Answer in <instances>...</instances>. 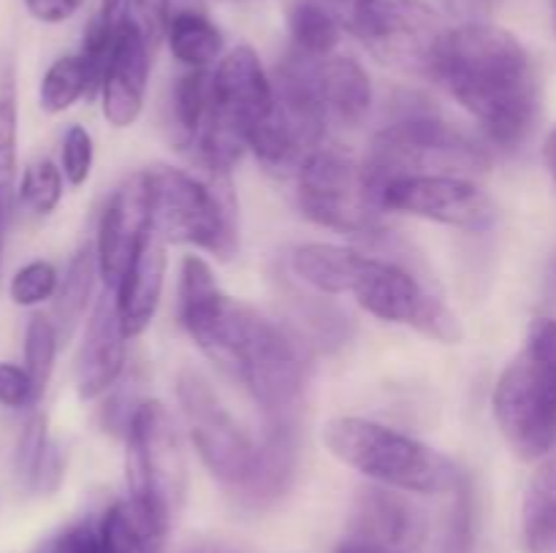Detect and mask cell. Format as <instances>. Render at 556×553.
Listing matches in <instances>:
<instances>
[{
  "instance_id": "1",
  "label": "cell",
  "mask_w": 556,
  "mask_h": 553,
  "mask_svg": "<svg viewBox=\"0 0 556 553\" xmlns=\"http://www.w3.org/2000/svg\"><path fill=\"white\" fill-rule=\"evenodd\" d=\"M179 318L195 345L239 380L269 417L291 415L304 388L293 342L250 304L226 296L199 255L179 271Z\"/></svg>"
},
{
  "instance_id": "2",
  "label": "cell",
  "mask_w": 556,
  "mask_h": 553,
  "mask_svg": "<svg viewBox=\"0 0 556 553\" xmlns=\"http://www.w3.org/2000/svg\"><path fill=\"white\" fill-rule=\"evenodd\" d=\"M434 79L481 123L500 150H516L532 133L541 108L535 63L503 27L470 22L445 38Z\"/></svg>"
},
{
  "instance_id": "3",
  "label": "cell",
  "mask_w": 556,
  "mask_h": 553,
  "mask_svg": "<svg viewBox=\"0 0 556 553\" xmlns=\"http://www.w3.org/2000/svg\"><path fill=\"white\" fill-rule=\"evenodd\" d=\"M407 101L396 117L369 144L364 160L369 184L380 193L386 182L402 177H476L492 163L489 152L465 130L445 123L427 101Z\"/></svg>"
},
{
  "instance_id": "4",
  "label": "cell",
  "mask_w": 556,
  "mask_h": 553,
  "mask_svg": "<svg viewBox=\"0 0 556 553\" xmlns=\"http://www.w3.org/2000/svg\"><path fill=\"white\" fill-rule=\"evenodd\" d=\"M324 442L331 455L378 486L405 493H451L465 475L440 450L367 417H334Z\"/></svg>"
},
{
  "instance_id": "5",
  "label": "cell",
  "mask_w": 556,
  "mask_h": 553,
  "mask_svg": "<svg viewBox=\"0 0 556 553\" xmlns=\"http://www.w3.org/2000/svg\"><path fill=\"white\" fill-rule=\"evenodd\" d=\"M494 417L514 453L546 459L556 448V320L538 318L494 388Z\"/></svg>"
},
{
  "instance_id": "6",
  "label": "cell",
  "mask_w": 556,
  "mask_h": 553,
  "mask_svg": "<svg viewBox=\"0 0 556 553\" xmlns=\"http://www.w3.org/2000/svg\"><path fill=\"white\" fill-rule=\"evenodd\" d=\"M152 204V228L166 242L193 244L220 260L233 258L239 247L237 206L226 177L210 179L188 171L155 166L147 171Z\"/></svg>"
},
{
  "instance_id": "7",
  "label": "cell",
  "mask_w": 556,
  "mask_h": 553,
  "mask_svg": "<svg viewBox=\"0 0 556 553\" xmlns=\"http://www.w3.org/2000/svg\"><path fill=\"white\" fill-rule=\"evenodd\" d=\"M351 27L378 63L432 79L451 33L424 0H353Z\"/></svg>"
},
{
  "instance_id": "8",
  "label": "cell",
  "mask_w": 556,
  "mask_h": 553,
  "mask_svg": "<svg viewBox=\"0 0 556 553\" xmlns=\"http://www.w3.org/2000/svg\"><path fill=\"white\" fill-rule=\"evenodd\" d=\"M125 437H128V455H125L128 497L147 513L172 526L182 507L185 486H188V464L172 415L161 401H141Z\"/></svg>"
},
{
  "instance_id": "9",
  "label": "cell",
  "mask_w": 556,
  "mask_h": 553,
  "mask_svg": "<svg viewBox=\"0 0 556 553\" xmlns=\"http://www.w3.org/2000/svg\"><path fill=\"white\" fill-rule=\"evenodd\" d=\"M299 209L315 226L340 233H375L380 222V201L369 184L364 163L358 166L342 152L318 146L296 171Z\"/></svg>"
},
{
  "instance_id": "10",
  "label": "cell",
  "mask_w": 556,
  "mask_h": 553,
  "mask_svg": "<svg viewBox=\"0 0 556 553\" xmlns=\"http://www.w3.org/2000/svg\"><path fill=\"white\" fill-rule=\"evenodd\" d=\"M351 293L375 318L410 325L434 342L456 345L465 336L459 318L394 258L367 255Z\"/></svg>"
},
{
  "instance_id": "11",
  "label": "cell",
  "mask_w": 556,
  "mask_h": 553,
  "mask_svg": "<svg viewBox=\"0 0 556 553\" xmlns=\"http://www.w3.org/2000/svg\"><path fill=\"white\" fill-rule=\"evenodd\" d=\"M177 399L206 470L231 491L242 486L253 470L258 445L244 434V428L217 399L212 385L193 369H185L177 377Z\"/></svg>"
},
{
  "instance_id": "12",
  "label": "cell",
  "mask_w": 556,
  "mask_h": 553,
  "mask_svg": "<svg viewBox=\"0 0 556 553\" xmlns=\"http://www.w3.org/2000/svg\"><path fill=\"white\" fill-rule=\"evenodd\" d=\"M383 209L405 211L424 220L465 231H481L494 220V204L467 177H402L380 188Z\"/></svg>"
},
{
  "instance_id": "13",
  "label": "cell",
  "mask_w": 556,
  "mask_h": 553,
  "mask_svg": "<svg viewBox=\"0 0 556 553\" xmlns=\"http://www.w3.org/2000/svg\"><path fill=\"white\" fill-rule=\"evenodd\" d=\"M150 228V182H147V171H139L114 190L112 198L103 206L101 222H98V271H101L106 287L114 291L119 285L130 258L136 255L141 239H144V233Z\"/></svg>"
},
{
  "instance_id": "14",
  "label": "cell",
  "mask_w": 556,
  "mask_h": 553,
  "mask_svg": "<svg viewBox=\"0 0 556 553\" xmlns=\"http://www.w3.org/2000/svg\"><path fill=\"white\" fill-rule=\"evenodd\" d=\"M152 49L139 36L130 22L123 16H114V43L112 57H109L106 76H103V117L114 128H128L136 123L144 106L147 76L152 65Z\"/></svg>"
},
{
  "instance_id": "15",
  "label": "cell",
  "mask_w": 556,
  "mask_h": 553,
  "mask_svg": "<svg viewBox=\"0 0 556 553\" xmlns=\"http://www.w3.org/2000/svg\"><path fill=\"white\" fill-rule=\"evenodd\" d=\"M396 488L367 486L358 491L351 515V537L378 542L391 551H416L424 537V515Z\"/></svg>"
},
{
  "instance_id": "16",
  "label": "cell",
  "mask_w": 556,
  "mask_h": 553,
  "mask_svg": "<svg viewBox=\"0 0 556 553\" xmlns=\"http://www.w3.org/2000/svg\"><path fill=\"white\" fill-rule=\"evenodd\" d=\"M125 339L128 336L119 325L117 301L112 296H101L76 358V390L81 399L103 396L117 383L125 366Z\"/></svg>"
},
{
  "instance_id": "17",
  "label": "cell",
  "mask_w": 556,
  "mask_h": 553,
  "mask_svg": "<svg viewBox=\"0 0 556 553\" xmlns=\"http://www.w3.org/2000/svg\"><path fill=\"white\" fill-rule=\"evenodd\" d=\"M166 239L150 228L141 239L139 249L130 258L123 280L114 287V301H117L119 325L125 336H139L150 329L152 318L157 312L163 293V276H166Z\"/></svg>"
},
{
  "instance_id": "18",
  "label": "cell",
  "mask_w": 556,
  "mask_h": 553,
  "mask_svg": "<svg viewBox=\"0 0 556 553\" xmlns=\"http://www.w3.org/2000/svg\"><path fill=\"white\" fill-rule=\"evenodd\" d=\"M304 57L309 90L324 112L326 123L353 125L367 117L372 106V81L353 57Z\"/></svg>"
},
{
  "instance_id": "19",
  "label": "cell",
  "mask_w": 556,
  "mask_h": 553,
  "mask_svg": "<svg viewBox=\"0 0 556 553\" xmlns=\"http://www.w3.org/2000/svg\"><path fill=\"white\" fill-rule=\"evenodd\" d=\"M299 464V432L291 415L271 417L269 432L258 445L248 480L233 488L244 507H269L291 488Z\"/></svg>"
},
{
  "instance_id": "20",
  "label": "cell",
  "mask_w": 556,
  "mask_h": 553,
  "mask_svg": "<svg viewBox=\"0 0 556 553\" xmlns=\"http://www.w3.org/2000/svg\"><path fill=\"white\" fill-rule=\"evenodd\" d=\"M367 253L340 244H302L293 249L291 269L320 293H351Z\"/></svg>"
},
{
  "instance_id": "21",
  "label": "cell",
  "mask_w": 556,
  "mask_h": 553,
  "mask_svg": "<svg viewBox=\"0 0 556 553\" xmlns=\"http://www.w3.org/2000/svg\"><path fill=\"white\" fill-rule=\"evenodd\" d=\"M525 542L530 553H556V455L543 461L527 488Z\"/></svg>"
},
{
  "instance_id": "22",
  "label": "cell",
  "mask_w": 556,
  "mask_h": 553,
  "mask_svg": "<svg viewBox=\"0 0 556 553\" xmlns=\"http://www.w3.org/2000/svg\"><path fill=\"white\" fill-rule=\"evenodd\" d=\"M16 65L11 52H0V211L11 215L16 177Z\"/></svg>"
},
{
  "instance_id": "23",
  "label": "cell",
  "mask_w": 556,
  "mask_h": 553,
  "mask_svg": "<svg viewBox=\"0 0 556 553\" xmlns=\"http://www.w3.org/2000/svg\"><path fill=\"white\" fill-rule=\"evenodd\" d=\"M166 38L174 57L188 65V68H206L223 52V36L215 22H210L201 11L193 9L172 14Z\"/></svg>"
},
{
  "instance_id": "24",
  "label": "cell",
  "mask_w": 556,
  "mask_h": 553,
  "mask_svg": "<svg viewBox=\"0 0 556 553\" xmlns=\"http://www.w3.org/2000/svg\"><path fill=\"white\" fill-rule=\"evenodd\" d=\"M212 103V74L206 68H190L174 85L172 123L179 146H190L201 133Z\"/></svg>"
},
{
  "instance_id": "25",
  "label": "cell",
  "mask_w": 556,
  "mask_h": 553,
  "mask_svg": "<svg viewBox=\"0 0 556 553\" xmlns=\"http://www.w3.org/2000/svg\"><path fill=\"white\" fill-rule=\"evenodd\" d=\"M96 271V247H92V244H85V247L71 258L68 269H65L63 274V282H60L58 293H54V318H58V331H63V336L71 334L76 320L85 312L87 301H90Z\"/></svg>"
},
{
  "instance_id": "26",
  "label": "cell",
  "mask_w": 556,
  "mask_h": 553,
  "mask_svg": "<svg viewBox=\"0 0 556 553\" xmlns=\"http://www.w3.org/2000/svg\"><path fill=\"white\" fill-rule=\"evenodd\" d=\"M288 27L296 43V52L309 54V57H329L331 49L340 43V25L329 9H324L315 0H302L288 14Z\"/></svg>"
},
{
  "instance_id": "27",
  "label": "cell",
  "mask_w": 556,
  "mask_h": 553,
  "mask_svg": "<svg viewBox=\"0 0 556 553\" xmlns=\"http://www.w3.org/2000/svg\"><path fill=\"white\" fill-rule=\"evenodd\" d=\"M92 95V79L81 54H65L54 60L41 81L43 112L60 114L74 106L81 95Z\"/></svg>"
},
{
  "instance_id": "28",
  "label": "cell",
  "mask_w": 556,
  "mask_h": 553,
  "mask_svg": "<svg viewBox=\"0 0 556 553\" xmlns=\"http://www.w3.org/2000/svg\"><path fill=\"white\" fill-rule=\"evenodd\" d=\"M54 352H58V325L47 314H33L25 331V369L33 380L36 399H41L43 388L49 383Z\"/></svg>"
},
{
  "instance_id": "29",
  "label": "cell",
  "mask_w": 556,
  "mask_h": 553,
  "mask_svg": "<svg viewBox=\"0 0 556 553\" xmlns=\"http://www.w3.org/2000/svg\"><path fill=\"white\" fill-rule=\"evenodd\" d=\"M20 193L36 215H49L63 195V177L52 160H36L25 168Z\"/></svg>"
},
{
  "instance_id": "30",
  "label": "cell",
  "mask_w": 556,
  "mask_h": 553,
  "mask_svg": "<svg viewBox=\"0 0 556 553\" xmlns=\"http://www.w3.org/2000/svg\"><path fill=\"white\" fill-rule=\"evenodd\" d=\"M33 553H112L103 537L101 520L87 518L65 526L58 535L43 540Z\"/></svg>"
},
{
  "instance_id": "31",
  "label": "cell",
  "mask_w": 556,
  "mask_h": 553,
  "mask_svg": "<svg viewBox=\"0 0 556 553\" xmlns=\"http://www.w3.org/2000/svg\"><path fill=\"white\" fill-rule=\"evenodd\" d=\"M117 14L139 30V36L144 38L152 52L163 41V36L168 33V22H172L168 0H125Z\"/></svg>"
},
{
  "instance_id": "32",
  "label": "cell",
  "mask_w": 556,
  "mask_h": 553,
  "mask_svg": "<svg viewBox=\"0 0 556 553\" xmlns=\"http://www.w3.org/2000/svg\"><path fill=\"white\" fill-rule=\"evenodd\" d=\"M54 293H58V271L47 260H33L22 266L11 280V298L20 307H36Z\"/></svg>"
},
{
  "instance_id": "33",
  "label": "cell",
  "mask_w": 556,
  "mask_h": 553,
  "mask_svg": "<svg viewBox=\"0 0 556 553\" xmlns=\"http://www.w3.org/2000/svg\"><path fill=\"white\" fill-rule=\"evenodd\" d=\"M451 497L454 504L445 526L443 553H472V493L467 477L456 486V491H451Z\"/></svg>"
},
{
  "instance_id": "34",
  "label": "cell",
  "mask_w": 556,
  "mask_h": 553,
  "mask_svg": "<svg viewBox=\"0 0 556 553\" xmlns=\"http://www.w3.org/2000/svg\"><path fill=\"white\" fill-rule=\"evenodd\" d=\"M47 448V421H43V415H33L25 423V428H22L20 445H16V472H20L22 483L27 488H33V480H36V472L41 466Z\"/></svg>"
},
{
  "instance_id": "35",
  "label": "cell",
  "mask_w": 556,
  "mask_h": 553,
  "mask_svg": "<svg viewBox=\"0 0 556 553\" xmlns=\"http://www.w3.org/2000/svg\"><path fill=\"white\" fill-rule=\"evenodd\" d=\"M92 168V139L81 125H71L63 139V171L71 184H85Z\"/></svg>"
},
{
  "instance_id": "36",
  "label": "cell",
  "mask_w": 556,
  "mask_h": 553,
  "mask_svg": "<svg viewBox=\"0 0 556 553\" xmlns=\"http://www.w3.org/2000/svg\"><path fill=\"white\" fill-rule=\"evenodd\" d=\"M36 390L27 369L14 363H0V404L20 410V407L36 404Z\"/></svg>"
},
{
  "instance_id": "37",
  "label": "cell",
  "mask_w": 556,
  "mask_h": 553,
  "mask_svg": "<svg viewBox=\"0 0 556 553\" xmlns=\"http://www.w3.org/2000/svg\"><path fill=\"white\" fill-rule=\"evenodd\" d=\"M85 0H25V9L30 11L33 20L58 25V22L71 20L81 9Z\"/></svg>"
},
{
  "instance_id": "38",
  "label": "cell",
  "mask_w": 556,
  "mask_h": 553,
  "mask_svg": "<svg viewBox=\"0 0 556 553\" xmlns=\"http://www.w3.org/2000/svg\"><path fill=\"white\" fill-rule=\"evenodd\" d=\"M337 553H400V551H391V548L378 545V542H369L362 540V537H348L337 545Z\"/></svg>"
},
{
  "instance_id": "39",
  "label": "cell",
  "mask_w": 556,
  "mask_h": 553,
  "mask_svg": "<svg viewBox=\"0 0 556 553\" xmlns=\"http://www.w3.org/2000/svg\"><path fill=\"white\" fill-rule=\"evenodd\" d=\"M177 553H237L231 545H223V542H195V545L182 548Z\"/></svg>"
},
{
  "instance_id": "40",
  "label": "cell",
  "mask_w": 556,
  "mask_h": 553,
  "mask_svg": "<svg viewBox=\"0 0 556 553\" xmlns=\"http://www.w3.org/2000/svg\"><path fill=\"white\" fill-rule=\"evenodd\" d=\"M546 163H548V171H552V177L556 182V128L548 133V139H546Z\"/></svg>"
},
{
  "instance_id": "41",
  "label": "cell",
  "mask_w": 556,
  "mask_h": 553,
  "mask_svg": "<svg viewBox=\"0 0 556 553\" xmlns=\"http://www.w3.org/2000/svg\"><path fill=\"white\" fill-rule=\"evenodd\" d=\"M125 0H101V14L109 16V20H114L117 16V11L123 9Z\"/></svg>"
},
{
  "instance_id": "42",
  "label": "cell",
  "mask_w": 556,
  "mask_h": 553,
  "mask_svg": "<svg viewBox=\"0 0 556 553\" xmlns=\"http://www.w3.org/2000/svg\"><path fill=\"white\" fill-rule=\"evenodd\" d=\"M5 222H9V215L0 211V260H3V236H5Z\"/></svg>"
},
{
  "instance_id": "43",
  "label": "cell",
  "mask_w": 556,
  "mask_h": 553,
  "mask_svg": "<svg viewBox=\"0 0 556 553\" xmlns=\"http://www.w3.org/2000/svg\"><path fill=\"white\" fill-rule=\"evenodd\" d=\"M552 14H554V27H556V0H552Z\"/></svg>"
},
{
  "instance_id": "44",
  "label": "cell",
  "mask_w": 556,
  "mask_h": 553,
  "mask_svg": "<svg viewBox=\"0 0 556 553\" xmlns=\"http://www.w3.org/2000/svg\"><path fill=\"white\" fill-rule=\"evenodd\" d=\"M351 3H353V0H351Z\"/></svg>"
}]
</instances>
